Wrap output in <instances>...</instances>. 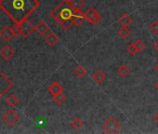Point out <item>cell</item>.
I'll list each match as a JSON object with an SVG mask.
<instances>
[{
	"mask_svg": "<svg viewBox=\"0 0 158 134\" xmlns=\"http://www.w3.org/2000/svg\"><path fill=\"white\" fill-rule=\"evenodd\" d=\"M116 72H117V74L119 76L126 77V76H127L130 73V68H129L127 65H126V64H122V65H120L118 68H117Z\"/></svg>",
	"mask_w": 158,
	"mask_h": 134,
	"instance_id": "19",
	"label": "cell"
},
{
	"mask_svg": "<svg viewBox=\"0 0 158 134\" xmlns=\"http://www.w3.org/2000/svg\"><path fill=\"white\" fill-rule=\"evenodd\" d=\"M118 23L122 25V26H129L132 23H133V19L130 15L127 14V13H124L122 14L119 19H118Z\"/></svg>",
	"mask_w": 158,
	"mask_h": 134,
	"instance_id": "14",
	"label": "cell"
},
{
	"mask_svg": "<svg viewBox=\"0 0 158 134\" xmlns=\"http://www.w3.org/2000/svg\"><path fill=\"white\" fill-rule=\"evenodd\" d=\"M74 10H81L86 6L85 0H69Z\"/></svg>",
	"mask_w": 158,
	"mask_h": 134,
	"instance_id": "18",
	"label": "cell"
},
{
	"mask_svg": "<svg viewBox=\"0 0 158 134\" xmlns=\"http://www.w3.org/2000/svg\"><path fill=\"white\" fill-rule=\"evenodd\" d=\"M152 48H154V50H156V51H158V39L153 43V45H152Z\"/></svg>",
	"mask_w": 158,
	"mask_h": 134,
	"instance_id": "27",
	"label": "cell"
},
{
	"mask_svg": "<svg viewBox=\"0 0 158 134\" xmlns=\"http://www.w3.org/2000/svg\"><path fill=\"white\" fill-rule=\"evenodd\" d=\"M13 86V82L4 74L0 71V98L5 93H7Z\"/></svg>",
	"mask_w": 158,
	"mask_h": 134,
	"instance_id": "4",
	"label": "cell"
},
{
	"mask_svg": "<svg viewBox=\"0 0 158 134\" xmlns=\"http://www.w3.org/2000/svg\"><path fill=\"white\" fill-rule=\"evenodd\" d=\"M35 31L37 32V34H39L40 36H45L50 32L48 25L44 21H39L37 23V24L35 26Z\"/></svg>",
	"mask_w": 158,
	"mask_h": 134,
	"instance_id": "11",
	"label": "cell"
},
{
	"mask_svg": "<svg viewBox=\"0 0 158 134\" xmlns=\"http://www.w3.org/2000/svg\"><path fill=\"white\" fill-rule=\"evenodd\" d=\"M117 34H118V36H119L121 38L126 39V38H127V37L130 36L131 31L128 29V27H127V26H123L121 29H119V30H118Z\"/></svg>",
	"mask_w": 158,
	"mask_h": 134,
	"instance_id": "21",
	"label": "cell"
},
{
	"mask_svg": "<svg viewBox=\"0 0 158 134\" xmlns=\"http://www.w3.org/2000/svg\"><path fill=\"white\" fill-rule=\"evenodd\" d=\"M127 53H129L130 55H135V54H137L139 51H138V48H137V47H136V45H135V43H130L128 46H127Z\"/></svg>",
	"mask_w": 158,
	"mask_h": 134,
	"instance_id": "24",
	"label": "cell"
},
{
	"mask_svg": "<svg viewBox=\"0 0 158 134\" xmlns=\"http://www.w3.org/2000/svg\"><path fill=\"white\" fill-rule=\"evenodd\" d=\"M45 42L49 46V47H54L56 46L59 42H60V38L58 37V36L52 32H49L46 37H45Z\"/></svg>",
	"mask_w": 158,
	"mask_h": 134,
	"instance_id": "12",
	"label": "cell"
},
{
	"mask_svg": "<svg viewBox=\"0 0 158 134\" xmlns=\"http://www.w3.org/2000/svg\"><path fill=\"white\" fill-rule=\"evenodd\" d=\"M62 90H63V88H62L61 85H60V83H58V82H54L53 84H51V85L48 87V92H49L52 96H54V95H56V94H58V93L62 92Z\"/></svg>",
	"mask_w": 158,
	"mask_h": 134,
	"instance_id": "15",
	"label": "cell"
},
{
	"mask_svg": "<svg viewBox=\"0 0 158 134\" xmlns=\"http://www.w3.org/2000/svg\"><path fill=\"white\" fill-rule=\"evenodd\" d=\"M0 56H1L5 61H10L14 56V50L9 46H4L1 49H0Z\"/></svg>",
	"mask_w": 158,
	"mask_h": 134,
	"instance_id": "10",
	"label": "cell"
},
{
	"mask_svg": "<svg viewBox=\"0 0 158 134\" xmlns=\"http://www.w3.org/2000/svg\"><path fill=\"white\" fill-rule=\"evenodd\" d=\"M154 120L158 123V112L155 114V115H154Z\"/></svg>",
	"mask_w": 158,
	"mask_h": 134,
	"instance_id": "28",
	"label": "cell"
},
{
	"mask_svg": "<svg viewBox=\"0 0 158 134\" xmlns=\"http://www.w3.org/2000/svg\"><path fill=\"white\" fill-rule=\"evenodd\" d=\"M3 119L5 120V122L9 125V126H14L18 120L20 119L19 115L17 114V112L13 109L8 110L4 115H3Z\"/></svg>",
	"mask_w": 158,
	"mask_h": 134,
	"instance_id": "6",
	"label": "cell"
},
{
	"mask_svg": "<svg viewBox=\"0 0 158 134\" xmlns=\"http://www.w3.org/2000/svg\"><path fill=\"white\" fill-rule=\"evenodd\" d=\"M73 11L74 9L71 5L69 0H62L56 8H54L51 10L50 16L54 21H56L60 25V27L64 31H67L72 27V25H73Z\"/></svg>",
	"mask_w": 158,
	"mask_h": 134,
	"instance_id": "2",
	"label": "cell"
},
{
	"mask_svg": "<svg viewBox=\"0 0 158 134\" xmlns=\"http://www.w3.org/2000/svg\"><path fill=\"white\" fill-rule=\"evenodd\" d=\"M70 126L73 129H75V130H79L81 128H83L84 126V121L80 118V117H74L71 123H70Z\"/></svg>",
	"mask_w": 158,
	"mask_h": 134,
	"instance_id": "16",
	"label": "cell"
},
{
	"mask_svg": "<svg viewBox=\"0 0 158 134\" xmlns=\"http://www.w3.org/2000/svg\"><path fill=\"white\" fill-rule=\"evenodd\" d=\"M52 99H53V102H54L57 105H61V104L65 102L66 96H65L62 92H60V93H58V94L52 96Z\"/></svg>",
	"mask_w": 158,
	"mask_h": 134,
	"instance_id": "20",
	"label": "cell"
},
{
	"mask_svg": "<svg viewBox=\"0 0 158 134\" xmlns=\"http://www.w3.org/2000/svg\"><path fill=\"white\" fill-rule=\"evenodd\" d=\"M102 128L108 134H114V133H117L121 129V124L114 117H109L103 123Z\"/></svg>",
	"mask_w": 158,
	"mask_h": 134,
	"instance_id": "3",
	"label": "cell"
},
{
	"mask_svg": "<svg viewBox=\"0 0 158 134\" xmlns=\"http://www.w3.org/2000/svg\"><path fill=\"white\" fill-rule=\"evenodd\" d=\"M85 15H86V20L89 23H90L92 25L98 24L101 22V20H102V16H101L100 12L95 8H93V7L89 9L85 12Z\"/></svg>",
	"mask_w": 158,
	"mask_h": 134,
	"instance_id": "5",
	"label": "cell"
},
{
	"mask_svg": "<svg viewBox=\"0 0 158 134\" xmlns=\"http://www.w3.org/2000/svg\"><path fill=\"white\" fill-rule=\"evenodd\" d=\"M153 86H154V88H155V89H156V90H158V80H157V81H156V82L154 83V85H153Z\"/></svg>",
	"mask_w": 158,
	"mask_h": 134,
	"instance_id": "29",
	"label": "cell"
},
{
	"mask_svg": "<svg viewBox=\"0 0 158 134\" xmlns=\"http://www.w3.org/2000/svg\"><path fill=\"white\" fill-rule=\"evenodd\" d=\"M73 72H74L75 76L79 78H83L84 77H86V75L88 73L87 69L85 68V67H83L82 65H77L74 68Z\"/></svg>",
	"mask_w": 158,
	"mask_h": 134,
	"instance_id": "17",
	"label": "cell"
},
{
	"mask_svg": "<svg viewBox=\"0 0 158 134\" xmlns=\"http://www.w3.org/2000/svg\"><path fill=\"white\" fill-rule=\"evenodd\" d=\"M134 43H135V45H136V47H137L139 52H141V51L144 50L145 48H146V44H145L141 39H139V38H138Z\"/></svg>",
	"mask_w": 158,
	"mask_h": 134,
	"instance_id": "23",
	"label": "cell"
},
{
	"mask_svg": "<svg viewBox=\"0 0 158 134\" xmlns=\"http://www.w3.org/2000/svg\"><path fill=\"white\" fill-rule=\"evenodd\" d=\"M39 6L38 0H0V10L14 23L27 20Z\"/></svg>",
	"mask_w": 158,
	"mask_h": 134,
	"instance_id": "1",
	"label": "cell"
},
{
	"mask_svg": "<svg viewBox=\"0 0 158 134\" xmlns=\"http://www.w3.org/2000/svg\"><path fill=\"white\" fill-rule=\"evenodd\" d=\"M14 36H15V35H14V32L12 30V27L7 26L0 31V37H1L5 42L10 41Z\"/></svg>",
	"mask_w": 158,
	"mask_h": 134,
	"instance_id": "9",
	"label": "cell"
},
{
	"mask_svg": "<svg viewBox=\"0 0 158 134\" xmlns=\"http://www.w3.org/2000/svg\"><path fill=\"white\" fill-rule=\"evenodd\" d=\"M92 80L95 82V83H97V84H99V85H101V84H102L104 81H105V79H106V75H105V73L102 71V70H97L96 72H94L93 74H92Z\"/></svg>",
	"mask_w": 158,
	"mask_h": 134,
	"instance_id": "13",
	"label": "cell"
},
{
	"mask_svg": "<svg viewBox=\"0 0 158 134\" xmlns=\"http://www.w3.org/2000/svg\"><path fill=\"white\" fill-rule=\"evenodd\" d=\"M12 30H13V32H14V35H15V36H22V33H21V27H20V23H14V25L12 26Z\"/></svg>",
	"mask_w": 158,
	"mask_h": 134,
	"instance_id": "26",
	"label": "cell"
},
{
	"mask_svg": "<svg viewBox=\"0 0 158 134\" xmlns=\"http://www.w3.org/2000/svg\"><path fill=\"white\" fill-rule=\"evenodd\" d=\"M150 30L154 35H158V21H153L150 23Z\"/></svg>",
	"mask_w": 158,
	"mask_h": 134,
	"instance_id": "25",
	"label": "cell"
},
{
	"mask_svg": "<svg viewBox=\"0 0 158 134\" xmlns=\"http://www.w3.org/2000/svg\"><path fill=\"white\" fill-rule=\"evenodd\" d=\"M18 98L15 96V95H13V94H11V95H10L7 99H6V103L9 105V106H10V107H13V106H15L17 103H18Z\"/></svg>",
	"mask_w": 158,
	"mask_h": 134,
	"instance_id": "22",
	"label": "cell"
},
{
	"mask_svg": "<svg viewBox=\"0 0 158 134\" xmlns=\"http://www.w3.org/2000/svg\"><path fill=\"white\" fill-rule=\"evenodd\" d=\"M20 27H21L22 36H23V37H28L34 31H35V26H34L28 20H25V21L22 22V23H20Z\"/></svg>",
	"mask_w": 158,
	"mask_h": 134,
	"instance_id": "7",
	"label": "cell"
},
{
	"mask_svg": "<svg viewBox=\"0 0 158 134\" xmlns=\"http://www.w3.org/2000/svg\"><path fill=\"white\" fill-rule=\"evenodd\" d=\"M155 70L158 72V62H157V64H156V66H155Z\"/></svg>",
	"mask_w": 158,
	"mask_h": 134,
	"instance_id": "30",
	"label": "cell"
},
{
	"mask_svg": "<svg viewBox=\"0 0 158 134\" xmlns=\"http://www.w3.org/2000/svg\"><path fill=\"white\" fill-rule=\"evenodd\" d=\"M86 20V15L81 10H74L73 15V23L75 26H80Z\"/></svg>",
	"mask_w": 158,
	"mask_h": 134,
	"instance_id": "8",
	"label": "cell"
}]
</instances>
